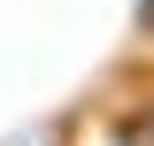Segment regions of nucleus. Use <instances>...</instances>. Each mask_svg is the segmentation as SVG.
Listing matches in <instances>:
<instances>
[{
  "label": "nucleus",
  "mask_w": 154,
  "mask_h": 146,
  "mask_svg": "<svg viewBox=\"0 0 154 146\" xmlns=\"http://www.w3.org/2000/svg\"><path fill=\"white\" fill-rule=\"evenodd\" d=\"M139 146H154V115H146V123H139Z\"/></svg>",
  "instance_id": "f257e3e1"
}]
</instances>
